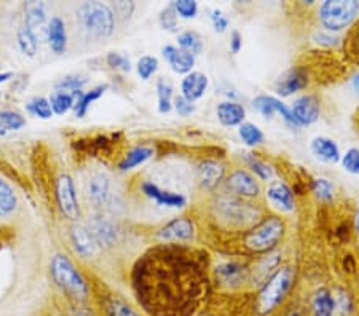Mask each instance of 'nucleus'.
I'll return each mask as SVG.
<instances>
[{
	"mask_svg": "<svg viewBox=\"0 0 359 316\" xmlns=\"http://www.w3.org/2000/svg\"><path fill=\"white\" fill-rule=\"evenodd\" d=\"M203 263L185 245H162L142 256L133 268V286L146 310L179 316L193 310L203 294Z\"/></svg>",
	"mask_w": 359,
	"mask_h": 316,
	"instance_id": "nucleus-1",
	"label": "nucleus"
},
{
	"mask_svg": "<svg viewBox=\"0 0 359 316\" xmlns=\"http://www.w3.org/2000/svg\"><path fill=\"white\" fill-rule=\"evenodd\" d=\"M286 222L281 216H264L243 235V246L253 254H270V252H275L278 249V246L286 237Z\"/></svg>",
	"mask_w": 359,
	"mask_h": 316,
	"instance_id": "nucleus-2",
	"label": "nucleus"
},
{
	"mask_svg": "<svg viewBox=\"0 0 359 316\" xmlns=\"http://www.w3.org/2000/svg\"><path fill=\"white\" fill-rule=\"evenodd\" d=\"M213 211L216 219L220 224L232 228H243L244 232L264 217L262 209L253 201L232 197L229 193H222L216 197Z\"/></svg>",
	"mask_w": 359,
	"mask_h": 316,
	"instance_id": "nucleus-3",
	"label": "nucleus"
},
{
	"mask_svg": "<svg viewBox=\"0 0 359 316\" xmlns=\"http://www.w3.org/2000/svg\"><path fill=\"white\" fill-rule=\"evenodd\" d=\"M295 283V270L290 266H281L272 277L260 286L255 312L265 316L275 312Z\"/></svg>",
	"mask_w": 359,
	"mask_h": 316,
	"instance_id": "nucleus-4",
	"label": "nucleus"
},
{
	"mask_svg": "<svg viewBox=\"0 0 359 316\" xmlns=\"http://www.w3.org/2000/svg\"><path fill=\"white\" fill-rule=\"evenodd\" d=\"M80 27L94 39H109L115 32L117 18L109 4L85 2L76 11Z\"/></svg>",
	"mask_w": 359,
	"mask_h": 316,
	"instance_id": "nucleus-5",
	"label": "nucleus"
},
{
	"mask_svg": "<svg viewBox=\"0 0 359 316\" xmlns=\"http://www.w3.org/2000/svg\"><path fill=\"white\" fill-rule=\"evenodd\" d=\"M359 18V2L356 0H326L319 5L318 20L323 31L340 34L355 26Z\"/></svg>",
	"mask_w": 359,
	"mask_h": 316,
	"instance_id": "nucleus-6",
	"label": "nucleus"
},
{
	"mask_svg": "<svg viewBox=\"0 0 359 316\" xmlns=\"http://www.w3.org/2000/svg\"><path fill=\"white\" fill-rule=\"evenodd\" d=\"M50 272L53 277L55 283L58 284L62 291L69 292L71 296L85 298L88 296V283L82 277L78 268L73 266V262L66 254H55L50 262Z\"/></svg>",
	"mask_w": 359,
	"mask_h": 316,
	"instance_id": "nucleus-7",
	"label": "nucleus"
},
{
	"mask_svg": "<svg viewBox=\"0 0 359 316\" xmlns=\"http://www.w3.org/2000/svg\"><path fill=\"white\" fill-rule=\"evenodd\" d=\"M225 193L232 197L253 201L262 195V182L246 168H237L227 174L224 181Z\"/></svg>",
	"mask_w": 359,
	"mask_h": 316,
	"instance_id": "nucleus-8",
	"label": "nucleus"
},
{
	"mask_svg": "<svg viewBox=\"0 0 359 316\" xmlns=\"http://www.w3.org/2000/svg\"><path fill=\"white\" fill-rule=\"evenodd\" d=\"M55 197L56 203L61 214L69 219L71 222H78L80 219V203L77 197L76 182H73L72 176L67 172H62L56 177L55 182Z\"/></svg>",
	"mask_w": 359,
	"mask_h": 316,
	"instance_id": "nucleus-9",
	"label": "nucleus"
},
{
	"mask_svg": "<svg viewBox=\"0 0 359 316\" xmlns=\"http://www.w3.org/2000/svg\"><path fill=\"white\" fill-rule=\"evenodd\" d=\"M195 222L187 216L173 217L155 232L157 240L164 245H187L195 240Z\"/></svg>",
	"mask_w": 359,
	"mask_h": 316,
	"instance_id": "nucleus-10",
	"label": "nucleus"
},
{
	"mask_svg": "<svg viewBox=\"0 0 359 316\" xmlns=\"http://www.w3.org/2000/svg\"><path fill=\"white\" fill-rule=\"evenodd\" d=\"M267 203L278 214H290L295 211V192L288 182L273 179L265 188Z\"/></svg>",
	"mask_w": 359,
	"mask_h": 316,
	"instance_id": "nucleus-11",
	"label": "nucleus"
},
{
	"mask_svg": "<svg viewBox=\"0 0 359 316\" xmlns=\"http://www.w3.org/2000/svg\"><path fill=\"white\" fill-rule=\"evenodd\" d=\"M253 106L255 111H258L262 117L267 120H272L273 117H278L283 120L284 125L289 126V128L297 130L299 125L295 123V120L290 114V107L279 99L276 96L272 95H259L253 99Z\"/></svg>",
	"mask_w": 359,
	"mask_h": 316,
	"instance_id": "nucleus-12",
	"label": "nucleus"
},
{
	"mask_svg": "<svg viewBox=\"0 0 359 316\" xmlns=\"http://www.w3.org/2000/svg\"><path fill=\"white\" fill-rule=\"evenodd\" d=\"M227 177V166L220 160L204 158L197 166L198 186L204 192H216Z\"/></svg>",
	"mask_w": 359,
	"mask_h": 316,
	"instance_id": "nucleus-13",
	"label": "nucleus"
},
{
	"mask_svg": "<svg viewBox=\"0 0 359 316\" xmlns=\"http://www.w3.org/2000/svg\"><path fill=\"white\" fill-rule=\"evenodd\" d=\"M141 192L146 198H149L157 206H162V208L184 209L187 203H189L184 193L169 191V188H163V187H160L158 184L152 182V181L142 182Z\"/></svg>",
	"mask_w": 359,
	"mask_h": 316,
	"instance_id": "nucleus-14",
	"label": "nucleus"
},
{
	"mask_svg": "<svg viewBox=\"0 0 359 316\" xmlns=\"http://www.w3.org/2000/svg\"><path fill=\"white\" fill-rule=\"evenodd\" d=\"M290 114L295 120V123L302 126L315 125L321 117V101L316 95L304 93L297 96L290 106Z\"/></svg>",
	"mask_w": 359,
	"mask_h": 316,
	"instance_id": "nucleus-15",
	"label": "nucleus"
},
{
	"mask_svg": "<svg viewBox=\"0 0 359 316\" xmlns=\"http://www.w3.org/2000/svg\"><path fill=\"white\" fill-rule=\"evenodd\" d=\"M310 83L309 72L304 67H290L288 71H284L281 76L276 78L275 82V91L276 97H290L294 95L304 91Z\"/></svg>",
	"mask_w": 359,
	"mask_h": 316,
	"instance_id": "nucleus-16",
	"label": "nucleus"
},
{
	"mask_svg": "<svg viewBox=\"0 0 359 316\" xmlns=\"http://www.w3.org/2000/svg\"><path fill=\"white\" fill-rule=\"evenodd\" d=\"M216 281L225 287H238L251 278V270L238 261L220 262L214 268Z\"/></svg>",
	"mask_w": 359,
	"mask_h": 316,
	"instance_id": "nucleus-17",
	"label": "nucleus"
},
{
	"mask_svg": "<svg viewBox=\"0 0 359 316\" xmlns=\"http://www.w3.org/2000/svg\"><path fill=\"white\" fill-rule=\"evenodd\" d=\"M69 237H71V243H72L73 251H76L80 257L90 259V257L96 256L99 246H98V243H96L93 235H91L90 228L85 226V224L73 222L71 226Z\"/></svg>",
	"mask_w": 359,
	"mask_h": 316,
	"instance_id": "nucleus-18",
	"label": "nucleus"
},
{
	"mask_svg": "<svg viewBox=\"0 0 359 316\" xmlns=\"http://www.w3.org/2000/svg\"><path fill=\"white\" fill-rule=\"evenodd\" d=\"M162 56L171 71L178 74V76H187L197 64V57L181 50L178 45H164L162 48Z\"/></svg>",
	"mask_w": 359,
	"mask_h": 316,
	"instance_id": "nucleus-19",
	"label": "nucleus"
},
{
	"mask_svg": "<svg viewBox=\"0 0 359 316\" xmlns=\"http://www.w3.org/2000/svg\"><path fill=\"white\" fill-rule=\"evenodd\" d=\"M216 117L225 128H238L239 125L246 122V107L235 99L220 101L216 106Z\"/></svg>",
	"mask_w": 359,
	"mask_h": 316,
	"instance_id": "nucleus-20",
	"label": "nucleus"
},
{
	"mask_svg": "<svg viewBox=\"0 0 359 316\" xmlns=\"http://www.w3.org/2000/svg\"><path fill=\"white\" fill-rule=\"evenodd\" d=\"M87 227L90 228V232L94 237L99 248H109V246L115 245V241L118 238L117 227L115 224L107 219V217L102 214L93 216Z\"/></svg>",
	"mask_w": 359,
	"mask_h": 316,
	"instance_id": "nucleus-21",
	"label": "nucleus"
},
{
	"mask_svg": "<svg viewBox=\"0 0 359 316\" xmlns=\"http://www.w3.org/2000/svg\"><path fill=\"white\" fill-rule=\"evenodd\" d=\"M88 198L94 208H104L111 200V177L104 171L94 172L87 186Z\"/></svg>",
	"mask_w": 359,
	"mask_h": 316,
	"instance_id": "nucleus-22",
	"label": "nucleus"
},
{
	"mask_svg": "<svg viewBox=\"0 0 359 316\" xmlns=\"http://www.w3.org/2000/svg\"><path fill=\"white\" fill-rule=\"evenodd\" d=\"M48 21L47 5L42 2H27L24 5V22L22 25L31 29L37 39L47 34Z\"/></svg>",
	"mask_w": 359,
	"mask_h": 316,
	"instance_id": "nucleus-23",
	"label": "nucleus"
},
{
	"mask_svg": "<svg viewBox=\"0 0 359 316\" xmlns=\"http://www.w3.org/2000/svg\"><path fill=\"white\" fill-rule=\"evenodd\" d=\"M208 88L209 78L206 74L199 71H192L181 80V96H184L185 99H189L193 104L206 95Z\"/></svg>",
	"mask_w": 359,
	"mask_h": 316,
	"instance_id": "nucleus-24",
	"label": "nucleus"
},
{
	"mask_svg": "<svg viewBox=\"0 0 359 316\" xmlns=\"http://www.w3.org/2000/svg\"><path fill=\"white\" fill-rule=\"evenodd\" d=\"M310 151L313 155H315V158L319 160V162L328 163V165L340 163V158H342L340 147L337 146V142L330 139V137H326V136L313 137L310 144Z\"/></svg>",
	"mask_w": 359,
	"mask_h": 316,
	"instance_id": "nucleus-25",
	"label": "nucleus"
},
{
	"mask_svg": "<svg viewBox=\"0 0 359 316\" xmlns=\"http://www.w3.org/2000/svg\"><path fill=\"white\" fill-rule=\"evenodd\" d=\"M45 37L48 40V45L55 55H64L67 50V27L66 21L59 15L51 16L47 26Z\"/></svg>",
	"mask_w": 359,
	"mask_h": 316,
	"instance_id": "nucleus-26",
	"label": "nucleus"
},
{
	"mask_svg": "<svg viewBox=\"0 0 359 316\" xmlns=\"http://www.w3.org/2000/svg\"><path fill=\"white\" fill-rule=\"evenodd\" d=\"M107 90H109V85L101 83V85L93 86V88L88 91L82 90V91H77V93H73V96H76V106H73V114H76V117L77 118L87 117L90 107L93 106V102L101 99V97L106 95Z\"/></svg>",
	"mask_w": 359,
	"mask_h": 316,
	"instance_id": "nucleus-27",
	"label": "nucleus"
},
{
	"mask_svg": "<svg viewBox=\"0 0 359 316\" xmlns=\"http://www.w3.org/2000/svg\"><path fill=\"white\" fill-rule=\"evenodd\" d=\"M283 256L279 252H270V254H265L259 259V262L255 263V267L251 270V278L258 284H264L267 280H269L276 270L281 267Z\"/></svg>",
	"mask_w": 359,
	"mask_h": 316,
	"instance_id": "nucleus-28",
	"label": "nucleus"
},
{
	"mask_svg": "<svg viewBox=\"0 0 359 316\" xmlns=\"http://www.w3.org/2000/svg\"><path fill=\"white\" fill-rule=\"evenodd\" d=\"M153 155H155V151H153L152 146H147V144H139V146L131 147L129 151L125 153L122 162L118 163V170L127 172L138 168V166H142L149 162Z\"/></svg>",
	"mask_w": 359,
	"mask_h": 316,
	"instance_id": "nucleus-29",
	"label": "nucleus"
},
{
	"mask_svg": "<svg viewBox=\"0 0 359 316\" xmlns=\"http://www.w3.org/2000/svg\"><path fill=\"white\" fill-rule=\"evenodd\" d=\"M310 308L313 316H334L335 315V296L326 287H319L311 296Z\"/></svg>",
	"mask_w": 359,
	"mask_h": 316,
	"instance_id": "nucleus-30",
	"label": "nucleus"
},
{
	"mask_svg": "<svg viewBox=\"0 0 359 316\" xmlns=\"http://www.w3.org/2000/svg\"><path fill=\"white\" fill-rule=\"evenodd\" d=\"M243 160L248 166L246 170L251 172V174H254L255 177H258L260 182H272L273 181V176H275L273 168L265 162V160H262L259 155L248 152V153H244Z\"/></svg>",
	"mask_w": 359,
	"mask_h": 316,
	"instance_id": "nucleus-31",
	"label": "nucleus"
},
{
	"mask_svg": "<svg viewBox=\"0 0 359 316\" xmlns=\"http://www.w3.org/2000/svg\"><path fill=\"white\" fill-rule=\"evenodd\" d=\"M157 90V109L160 114H169L173 111L174 102V86L168 78L158 77L155 83Z\"/></svg>",
	"mask_w": 359,
	"mask_h": 316,
	"instance_id": "nucleus-32",
	"label": "nucleus"
},
{
	"mask_svg": "<svg viewBox=\"0 0 359 316\" xmlns=\"http://www.w3.org/2000/svg\"><path fill=\"white\" fill-rule=\"evenodd\" d=\"M26 126V117L13 109L0 111V136H7L15 131H20Z\"/></svg>",
	"mask_w": 359,
	"mask_h": 316,
	"instance_id": "nucleus-33",
	"label": "nucleus"
},
{
	"mask_svg": "<svg viewBox=\"0 0 359 316\" xmlns=\"http://www.w3.org/2000/svg\"><path fill=\"white\" fill-rule=\"evenodd\" d=\"M18 195L15 193L13 187L0 177V219H5L18 209Z\"/></svg>",
	"mask_w": 359,
	"mask_h": 316,
	"instance_id": "nucleus-34",
	"label": "nucleus"
},
{
	"mask_svg": "<svg viewBox=\"0 0 359 316\" xmlns=\"http://www.w3.org/2000/svg\"><path fill=\"white\" fill-rule=\"evenodd\" d=\"M238 137L249 149L260 147L265 142L264 131L260 130L259 125L253 122H244L243 125L238 126Z\"/></svg>",
	"mask_w": 359,
	"mask_h": 316,
	"instance_id": "nucleus-35",
	"label": "nucleus"
},
{
	"mask_svg": "<svg viewBox=\"0 0 359 316\" xmlns=\"http://www.w3.org/2000/svg\"><path fill=\"white\" fill-rule=\"evenodd\" d=\"M178 47L197 57L203 53L204 42H203V37L199 36L197 31H193V29H187V31H182L178 34Z\"/></svg>",
	"mask_w": 359,
	"mask_h": 316,
	"instance_id": "nucleus-36",
	"label": "nucleus"
},
{
	"mask_svg": "<svg viewBox=\"0 0 359 316\" xmlns=\"http://www.w3.org/2000/svg\"><path fill=\"white\" fill-rule=\"evenodd\" d=\"M16 43H18L20 51L27 57H34L38 51V39L31 29L21 25L16 31Z\"/></svg>",
	"mask_w": 359,
	"mask_h": 316,
	"instance_id": "nucleus-37",
	"label": "nucleus"
},
{
	"mask_svg": "<svg viewBox=\"0 0 359 316\" xmlns=\"http://www.w3.org/2000/svg\"><path fill=\"white\" fill-rule=\"evenodd\" d=\"M48 101L51 104V109H53V114L56 115H66L67 112L73 111V106H76V96L61 90H55L53 93L50 95Z\"/></svg>",
	"mask_w": 359,
	"mask_h": 316,
	"instance_id": "nucleus-38",
	"label": "nucleus"
},
{
	"mask_svg": "<svg viewBox=\"0 0 359 316\" xmlns=\"http://www.w3.org/2000/svg\"><path fill=\"white\" fill-rule=\"evenodd\" d=\"M311 193L315 195V198L318 201H321V203H330V201H334L335 197V188H334V184L330 182L328 177H315V179L311 181Z\"/></svg>",
	"mask_w": 359,
	"mask_h": 316,
	"instance_id": "nucleus-39",
	"label": "nucleus"
},
{
	"mask_svg": "<svg viewBox=\"0 0 359 316\" xmlns=\"http://www.w3.org/2000/svg\"><path fill=\"white\" fill-rule=\"evenodd\" d=\"M26 111L29 115L40 120H50L53 117V109H51V104L48 101V97L43 96H36L26 104Z\"/></svg>",
	"mask_w": 359,
	"mask_h": 316,
	"instance_id": "nucleus-40",
	"label": "nucleus"
},
{
	"mask_svg": "<svg viewBox=\"0 0 359 316\" xmlns=\"http://www.w3.org/2000/svg\"><path fill=\"white\" fill-rule=\"evenodd\" d=\"M158 67H160V62L155 56H150V55H144L141 56L138 62H136V72H138V76L141 80H150L155 74L158 72Z\"/></svg>",
	"mask_w": 359,
	"mask_h": 316,
	"instance_id": "nucleus-41",
	"label": "nucleus"
},
{
	"mask_svg": "<svg viewBox=\"0 0 359 316\" xmlns=\"http://www.w3.org/2000/svg\"><path fill=\"white\" fill-rule=\"evenodd\" d=\"M106 62L112 71H118V72H131L133 69V64H131V60L128 57V55L120 53V51H111L106 56Z\"/></svg>",
	"mask_w": 359,
	"mask_h": 316,
	"instance_id": "nucleus-42",
	"label": "nucleus"
},
{
	"mask_svg": "<svg viewBox=\"0 0 359 316\" xmlns=\"http://www.w3.org/2000/svg\"><path fill=\"white\" fill-rule=\"evenodd\" d=\"M87 77L83 76H67L64 78L58 80L55 83V90H61V91H67V93H77V91H82V88L87 85Z\"/></svg>",
	"mask_w": 359,
	"mask_h": 316,
	"instance_id": "nucleus-43",
	"label": "nucleus"
},
{
	"mask_svg": "<svg viewBox=\"0 0 359 316\" xmlns=\"http://www.w3.org/2000/svg\"><path fill=\"white\" fill-rule=\"evenodd\" d=\"M173 8L179 20H193L198 16V4L193 0H178L173 2Z\"/></svg>",
	"mask_w": 359,
	"mask_h": 316,
	"instance_id": "nucleus-44",
	"label": "nucleus"
},
{
	"mask_svg": "<svg viewBox=\"0 0 359 316\" xmlns=\"http://www.w3.org/2000/svg\"><path fill=\"white\" fill-rule=\"evenodd\" d=\"M158 22H160V26L164 29V31H168V32H176V31H178L179 18H178V15H176L174 8H173V4L167 5V7H164L162 11H160Z\"/></svg>",
	"mask_w": 359,
	"mask_h": 316,
	"instance_id": "nucleus-45",
	"label": "nucleus"
},
{
	"mask_svg": "<svg viewBox=\"0 0 359 316\" xmlns=\"http://www.w3.org/2000/svg\"><path fill=\"white\" fill-rule=\"evenodd\" d=\"M104 308L107 316H141L133 308L128 307L127 303L118 301V298H107Z\"/></svg>",
	"mask_w": 359,
	"mask_h": 316,
	"instance_id": "nucleus-46",
	"label": "nucleus"
},
{
	"mask_svg": "<svg viewBox=\"0 0 359 316\" xmlns=\"http://www.w3.org/2000/svg\"><path fill=\"white\" fill-rule=\"evenodd\" d=\"M340 165L350 174H359V147H350L342 155Z\"/></svg>",
	"mask_w": 359,
	"mask_h": 316,
	"instance_id": "nucleus-47",
	"label": "nucleus"
},
{
	"mask_svg": "<svg viewBox=\"0 0 359 316\" xmlns=\"http://www.w3.org/2000/svg\"><path fill=\"white\" fill-rule=\"evenodd\" d=\"M313 42L319 47H324V48H339L342 43H344V40L339 36V34H332V32H328V31H318L315 36H313Z\"/></svg>",
	"mask_w": 359,
	"mask_h": 316,
	"instance_id": "nucleus-48",
	"label": "nucleus"
},
{
	"mask_svg": "<svg viewBox=\"0 0 359 316\" xmlns=\"http://www.w3.org/2000/svg\"><path fill=\"white\" fill-rule=\"evenodd\" d=\"M209 20H211V25H213V29L218 34H224V32L229 31L230 20L227 18V15L222 10H219V8L211 10L209 11Z\"/></svg>",
	"mask_w": 359,
	"mask_h": 316,
	"instance_id": "nucleus-49",
	"label": "nucleus"
},
{
	"mask_svg": "<svg viewBox=\"0 0 359 316\" xmlns=\"http://www.w3.org/2000/svg\"><path fill=\"white\" fill-rule=\"evenodd\" d=\"M173 109L179 117H190V115L195 112V104L190 102L189 99H185L184 96H174V102H173Z\"/></svg>",
	"mask_w": 359,
	"mask_h": 316,
	"instance_id": "nucleus-50",
	"label": "nucleus"
},
{
	"mask_svg": "<svg viewBox=\"0 0 359 316\" xmlns=\"http://www.w3.org/2000/svg\"><path fill=\"white\" fill-rule=\"evenodd\" d=\"M353 308L351 298L346 294L345 291H339V296L335 297V315L339 313V316H346Z\"/></svg>",
	"mask_w": 359,
	"mask_h": 316,
	"instance_id": "nucleus-51",
	"label": "nucleus"
},
{
	"mask_svg": "<svg viewBox=\"0 0 359 316\" xmlns=\"http://www.w3.org/2000/svg\"><path fill=\"white\" fill-rule=\"evenodd\" d=\"M111 7L113 10L115 18H120V20H129L131 15H133L136 10V5L133 2H115L112 4Z\"/></svg>",
	"mask_w": 359,
	"mask_h": 316,
	"instance_id": "nucleus-52",
	"label": "nucleus"
},
{
	"mask_svg": "<svg viewBox=\"0 0 359 316\" xmlns=\"http://www.w3.org/2000/svg\"><path fill=\"white\" fill-rule=\"evenodd\" d=\"M349 47H350V53L359 60V21L356 22V26L353 27V31L349 37Z\"/></svg>",
	"mask_w": 359,
	"mask_h": 316,
	"instance_id": "nucleus-53",
	"label": "nucleus"
},
{
	"mask_svg": "<svg viewBox=\"0 0 359 316\" xmlns=\"http://www.w3.org/2000/svg\"><path fill=\"white\" fill-rule=\"evenodd\" d=\"M243 48V36L238 31L230 32V51L233 55H238Z\"/></svg>",
	"mask_w": 359,
	"mask_h": 316,
	"instance_id": "nucleus-54",
	"label": "nucleus"
},
{
	"mask_svg": "<svg viewBox=\"0 0 359 316\" xmlns=\"http://www.w3.org/2000/svg\"><path fill=\"white\" fill-rule=\"evenodd\" d=\"M350 86H351V90L355 91L356 95H359V71H356V72L351 76V78H350Z\"/></svg>",
	"mask_w": 359,
	"mask_h": 316,
	"instance_id": "nucleus-55",
	"label": "nucleus"
},
{
	"mask_svg": "<svg viewBox=\"0 0 359 316\" xmlns=\"http://www.w3.org/2000/svg\"><path fill=\"white\" fill-rule=\"evenodd\" d=\"M11 78H13V72H0V85L7 83Z\"/></svg>",
	"mask_w": 359,
	"mask_h": 316,
	"instance_id": "nucleus-56",
	"label": "nucleus"
},
{
	"mask_svg": "<svg viewBox=\"0 0 359 316\" xmlns=\"http://www.w3.org/2000/svg\"><path fill=\"white\" fill-rule=\"evenodd\" d=\"M286 316H305V315L302 313V310L294 308V310H290V312H289Z\"/></svg>",
	"mask_w": 359,
	"mask_h": 316,
	"instance_id": "nucleus-57",
	"label": "nucleus"
},
{
	"mask_svg": "<svg viewBox=\"0 0 359 316\" xmlns=\"http://www.w3.org/2000/svg\"><path fill=\"white\" fill-rule=\"evenodd\" d=\"M355 232L359 237V211L356 212V216H355Z\"/></svg>",
	"mask_w": 359,
	"mask_h": 316,
	"instance_id": "nucleus-58",
	"label": "nucleus"
}]
</instances>
